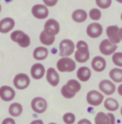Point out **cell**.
Wrapping results in <instances>:
<instances>
[{
	"label": "cell",
	"mask_w": 122,
	"mask_h": 124,
	"mask_svg": "<svg viewBox=\"0 0 122 124\" xmlns=\"http://www.w3.org/2000/svg\"><path fill=\"white\" fill-rule=\"evenodd\" d=\"M81 90V85L77 80L70 79L63 85L61 88V94L65 98L70 99L76 96V94Z\"/></svg>",
	"instance_id": "6da1fadb"
},
{
	"label": "cell",
	"mask_w": 122,
	"mask_h": 124,
	"mask_svg": "<svg viewBox=\"0 0 122 124\" xmlns=\"http://www.w3.org/2000/svg\"><path fill=\"white\" fill-rule=\"evenodd\" d=\"M76 51L75 52V60L79 63L86 62L90 57L89 46L84 40H79L76 44Z\"/></svg>",
	"instance_id": "7a4b0ae2"
},
{
	"label": "cell",
	"mask_w": 122,
	"mask_h": 124,
	"mask_svg": "<svg viewBox=\"0 0 122 124\" xmlns=\"http://www.w3.org/2000/svg\"><path fill=\"white\" fill-rule=\"evenodd\" d=\"M57 67L60 72H71L76 69V64L71 58L63 57L57 61Z\"/></svg>",
	"instance_id": "3957f363"
},
{
	"label": "cell",
	"mask_w": 122,
	"mask_h": 124,
	"mask_svg": "<svg viewBox=\"0 0 122 124\" xmlns=\"http://www.w3.org/2000/svg\"><path fill=\"white\" fill-rule=\"evenodd\" d=\"M11 39L12 41L17 43L21 47H28L31 44V39L25 33L22 31H15L11 34Z\"/></svg>",
	"instance_id": "277c9868"
},
{
	"label": "cell",
	"mask_w": 122,
	"mask_h": 124,
	"mask_svg": "<svg viewBox=\"0 0 122 124\" xmlns=\"http://www.w3.org/2000/svg\"><path fill=\"white\" fill-rule=\"evenodd\" d=\"M75 50V44L69 39L63 40L60 43V56L62 57H68L71 56Z\"/></svg>",
	"instance_id": "5b68a950"
},
{
	"label": "cell",
	"mask_w": 122,
	"mask_h": 124,
	"mask_svg": "<svg viewBox=\"0 0 122 124\" xmlns=\"http://www.w3.org/2000/svg\"><path fill=\"white\" fill-rule=\"evenodd\" d=\"M118 46L111 42L109 39H105L99 44V50L105 56H110L117 50Z\"/></svg>",
	"instance_id": "8992f818"
},
{
	"label": "cell",
	"mask_w": 122,
	"mask_h": 124,
	"mask_svg": "<svg viewBox=\"0 0 122 124\" xmlns=\"http://www.w3.org/2000/svg\"><path fill=\"white\" fill-rule=\"evenodd\" d=\"M87 103L92 106H99L104 101V96L96 90L89 91L86 94Z\"/></svg>",
	"instance_id": "52a82bcc"
},
{
	"label": "cell",
	"mask_w": 122,
	"mask_h": 124,
	"mask_svg": "<svg viewBox=\"0 0 122 124\" xmlns=\"http://www.w3.org/2000/svg\"><path fill=\"white\" fill-rule=\"evenodd\" d=\"M30 78L28 75L24 73H19L15 76L13 79V84L15 87L18 90H24L27 88L30 85Z\"/></svg>",
	"instance_id": "ba28073f"
},
{
	"label": "cell",
	"mask_w": 122,
	"mask_h": 124,
	"mask_svg": "<svg viewBox=\"0 0 122 124\" xmlns=\"http://www.w3.org/2000/svg\"><path fill=\"white\" fill-rule=\"evenodd\" d=\"M31 106L32 110L37 114H43L47 108V103L44 98L41 97H37L31 101Z\"/></svg>",
	"instance_id": "9c48e42d"
},
{
	"label": "cell",
	"mask_w": 122,
	"mask_h": 124,
	"mask_svg": "<svg viewBox=\"0 0 122 124\" xmlns=\"http://www.w3.org/2000/svg\"><path fill=\"white\" fill-rule=\"evenodd\" d=\"M103 28L101 24L98 22H92L87 26L86 34L91 38H98L102 34Z\"/></svg>",
	"instance_id": "30bf717a"
},
{
	"label": "cell",
	"mask_w": 122,
	"mask_h": 124,
	"mask_svg": "<svg viewBox=\"0 0 122 124\" xmlns=\"http://www.w3.org/2000/svg\"><path fill=\"white\" fill-rule=\"evenodd\" d=\"M114 123L115 117L111 113L105 114L104 112H98L95 117V124H114Z\"/></svg>",
	"instance_id": "8fae6325"
},
{
	"label": "cell",
	"mask_w": 122,
	"mask_h": 124,
	"mask_svg": "<svg viewBox=\"0 0 122 124\" xmlns=\"http://www.w3.org/2000/svg\"><path fill=\"white\" fill-rule=\"evenodd\" d=\"M31 13L34 17L38 19H44L49 15V10L45 5L37 4L31 8Z\"/></svg>",
	"instance_id": "7c38bea8"
},
{
	"label": "cell",
	"mask_w": 122,
	"mask_h": 124,
	"mask_svg": "<svg viewBox=\"0 0 122 124\" xmlns=\"http://www.w3.org/2000/svg\"><path fill=\"white\" fill-rule=\"evenodd\" d=\"M98 88H99V90L102 91L106 95L113 94L116 91V86L114 84V82H112L111 81L108 80V79L101 81L98 85Z\"/></svg>",
	"instance_id": "4fadbf2b"
},
{
	"label": "cell",
	"mask_w": 122,
	"mask_h": 124,
	"mask_svg": "<svg viewBox=\"0 0 122 124\" xmlns=\"http://www.w3.org/2000/svg\"><path fill=\"white\" fill-rule=\"evenodd\" d=\"M119 29L120 28L117 25H110L106 28V34H107L108 39L116 44H119L121 41V39L118 36Z\"/></svg>",
	"instance_id": "5bb4252c"
},
{
	"label": "cell",
	"mask_w": 122,
	"mask_h": 124,
	"mask_svg": "<svg viewBox=\"0 0 122 124\" xmlns=\"http://www.w3.org/2000/svg\"><path fill=\"white\" fill-rule=\"evenodd\" d=\"M15 97V91L9 86H2L0 88V98L4 101H11Z\"/></svg>",
	"instance_id": "9a60e30c"
},
{
	"label": "cell",
	"mask_w": 122,
	"mask_h": 124,
	"mask_svg": "<svg viewBox=\"0 0 122 124\" xmlns=\"http://www.w3.org/2000/svg\"><path fill=\"white\" fill-rule=\"evenodd\" d=\"M60 24L55 19H48L44 24V30L50 33L51 34L57 35L60 32Z\"/></svg>",
	"instance_id": "2e32d148"
},
{
	"label": "cell",
	"mask_w": 122,
	"mask_h": 124,
	"mask_svg": "<svg viewBox=\"0 0 122 124\" xmlns=\"http://www.w3.org/2000/svg\"><path fill=\"white\" fill-rule=\"evenodd\" d=\"M46 78L48 83L53 86V87H56L60 82V75L57 72L55 69L54 68H49L47 71V75Z\"/></svg>",
	"instance_id": "e0dca14e"
},
{
	"label": "cell",
	"mask_w": 122,
	"mask_h": 124,
	"mask_svg": "<svg viewBox=\"0 0 122 124\" xmlns=\"http://www.w3.org/2000/svg\"><path fill=\"white\" fill-rule=\"evenodd\" d=\"M15 22L12 18H5L0 21V33L6 34L11 31L15 27Z\"/></svg>",
	"instance_id": "ac0fdd59"
},
{
	"label": "cell",
	"mask_w": 122,
	"mask_h": 124,
	"mask_svg": "<svg viewBox=\"0 0 122 124\" xmlns=\"http://www.w3.org/2000/svg\"><path fill=\"white\" fill-rule=\"evenodd\" d=\"M91 66L94 71L97 72H102L106 68V61L103 57L97 56L93 58Z\"/></svg>",
	"instance_id": "d6986e66"
},
{
	"label": "cell",
	"mask_w": 122,
	"mask_h": 124,
	"mask_svg": "<svg viewBox=\"0 0 122 124\" xmlns=\"http://www.w3.org/2000/svg\"><path fill=\"white\" fill-rule=\"evenodd\" d=\"M45 74V68L41 63H36L31 68V75L33 78L38 80L44 77Z\"/></svg>",
	"instance_id": "ffe728a7"
},
{
	"label": "cell",
	"mask_w": 122,
	"mask_h": 124,
	"mask_svg": "<svg viewBox=\"0 0 122 124\" xmlns=\"http://www.w3.org/2000/svg\"><path fill=\"white\" fill-rule=\"evenodd\" d=\"M76 75L79 81L86 82L91 78L92 72H91V70L89 69V68L86 66H82L77 70Z\"/></svg>",
	"instance_id": "44dd1931"
},
{
	"label": "cell",
	"mask_w": 122,
	"mask_h": 124,
	"mask_svg": "<svg viewBox=\"0 0 122 124\" xmlns=\"http://www.w3.org/2000/svg\"><path fill=\"white\" fill-rule=\"evenodd\" d=\"M40 41L45 46H50L55 41V35L51 34L49 32L44 30L40 34Z\"/></svg>",
	"instance_id": "7402d4cb"
},
{
	"label": "cell",
	"mask_w": 122,
	"mask_h": 124,
	"mask_svg": "<svg viewBox=\"0 0 122 124\" xmlns=\"http://www.w3.org/2000/svg\"><path fill=\"white\" fill-rule=\"evenodd\" d=\"M88 13L83 9H76L72 14V19L76 23H82L86 21Z\"/></svg>",
	"instance_id": "603a6c76"
},
{
	"label": "cell",
	"mask_w": 122,
	"mask_h": 124,
	"mask_svg": "<svg viewBox=\"0 0 122 124\" xmlns=\"http://www.w3.org/2000/svg\"><path fill=\"white\" fill-rule=\"evenodd\" d=\"M48 50L44 46H38L33 52V56L37 60H44L48 56Z\"/></svg>",
	"instance_id": "cb8c5ba5"
},
{
	"label": "cell",
	"mask_w": 122,
	"mask_h": 124,
	"mask_svg": "<svg viewBox=\"0 0 122 124\" xmlns=\"http://www.w3.org/2000/svg\"><path fill=\"white\" fill-rule=\"evenodd\" d=\"M104 107L109 111H116L119 108V104L118 101L112 98H108L104 102Z\"/></svg>",
	"instance_id": "d4e9b609"
},
{
	"label": "cell",
	"mask_w": 122,
	"mask_h": 124,
	"mask_svg": "<svg viewBox=\"0 0 122 124\" xmlns=\"http://www.w3.org/2000/svg\"><path fill=\"white\" fill-rule=\"evenodd\" d=\"M109 77L114 82H122V69L120 68L112 69L109 72Z\"/></svg>",
	"instance_id": "484cf974"
},
{
	"label": "cell",
	"mask_w": 122,
	"mask_h": 124,
	"mask_svg": "<svg viewBox=\"0 0 122 124\" xmlns=\"http://www.w3.org/2000/svg\"><path fill=\"white\" fill-rule=\"evenodd\" d=\"M23 111V107L22 104L19 103H14L10 105L8 108V113L9 114L12 116H18L22 114Z\"/></svg>",
	"instance_id": "4316f807"
},
{
	"label": "cell",
	"mask_w": 122,
	"mask_h": 124,
	"mask_svg": "<svg viewBox=\"0 0 122 124\" xmlns=\"http://www.w3.org/2000/svg\"><path fill=\"white\" fill-rule=\"evenodd\" d=\"M89 18H91L93 21H98L102 18V12L98 9V8H92L91 10L89 11Z\"/></svg>",
	"instance_id": "83f0119b"
},
{
	"label": "cell",
	"mask_w": 122,
	"mask_h": 124,
	"mask_svg": "<svg viewBox=\"0 0 122 124\" xmlns=\"http://www.w3.org/2000/svg\"><path fill=\"white\" fill-rule=\"evenodd\" d=\"M112 62L116 66L122 67V52H114L113 53Z\"/></svg>",
	"instance_id": "f1b7e54d"
},
{
	"label": "cell",
	"mask_w": 122,
	"mask_h": 124,
	"mask_svg": "<svg viewBox=\"0 0 122 124\" xmlns=\"http://www.w3.org/2000/svg\"><path fill=\"white\" fill-rule=\"evenodd\" d=\"M96 5L102 9L108 8L112 3V0H95Z\"/></svg>",
	"instance_id": "f546056e"
},
{
	"label": "cell",
	"mask_w": 122,
	"mask_h": 124,
	"mask_svg": "<svg viewBox=\"0 0 122 124\" xmlns=\"http://www.w3.org/2000/svg\"><path fill=\"white\" fill-rule=\"evenodd\" d=\"M63 122L66 124H73L75 123L76 120V116L73 113H66L63 116Z\"/></svg>",
	"instance_id": "4dcf8cb0"
},
{
	"label": "cell",
	"mask_w": 122,
	"mask_h": 124,
	"mask_svg": "<svg viewBox=\"0 0 122 124\" xmlns=\"http://www.w3.org/2000/svg\"><path fill=\"white\" fill-rule=\"evenodd\" d=\"M43 2L46 6L53 7L57 4L58 0H43Z\"/></svg>",
	"instance_id": "1f68e13d"
},
{
	"label": "cell",
	"mask_w": 122,
	"mask_h": 124,
	"mask_svg": "<svg viewBox=\"0 0 122 124\" xmlns=\"http://www.w3.org/2000/svg\"><path fill=\"white\" fill-rule=\"evenodd\" d=\"M6 123H12V124H15V122L13 119H11V118H7V119L4 120L3 122H2V124H6Z\"/></svg>",
	"instance_id": "d6a6232c"
},
{
	"label": "cell",
	"mask_w": 122,
	"mask_h": 124,
	"mask_svg": "<svg viewBox=\"0 0 122 124\" xmlns=\"http://www.w3.org/2000/svg\"><path fill=\"white\" fill-rule=\"evenodd\" d=\"M118 93L120 96L122 97V83L118 86Z\"/></svg>",
	"instance_id": "836d02e7"
},
{
	"label": "cell",
	"mask_w": 122,
	"mask_h": 124,
	"mask_svg": "<svg viewBox=\"0 0 122 124\" xmlns=\"http://www.w3.org/2000/svg\"><path fill=\"white\" fill-rule=\"evenodd\" d=\"M89 123V124H91V122H90L89 120H86V119L81 120L78 123H79V124H81V123Z\"/></svg>",
	"instance_id": "e575fe53"
},
{
	"label": "cell",
	"mask_w": 122,
	"mask_h": 124,
	"mask_svg": "<svg viewBox=\"0 0 122 124\" xmlns=\"http://www.w3.org/2000/svg\"><path fill=\"white\" fill-rule=\"evenodd\" d=\"M118 36H119V37H120L121 40L122 41V28H121L119 29V31H118Z\"/></svg>",
	"instance_id": "d590c367"
},
{
	"label": "cell",
	"mask_w": 122,
	"mask_h": 124,
	"mask_svg": "<svg viewBox=\"0 0 122 124\" xmlns=\"http://www.w3.org/2000/svg\"><path fill=\"white\" fill-rule=\"evenodd\" d=\"M116 1L118 2H119V3H121V4H122V0H116Z\"/></svg>",
	"instance_id": "8d00e7d4"
},
{
	"label": "cell",
	"mask_w": 122,
	"mask_h": 124,
	"mask_svg": "<svg viewBox=\"0 0 122 124\" xmlns=\"http://www.w3.org/2000/svg\"><path fill=\"white\" fill-rule=\"evenodd\" d=\"M1 11H2V5H0V12H1Z\"/></svg>",
	"instance_id": "74e56055"
},
{
	"label": "cell",
	"mask_w": 122,
	"mask_h": 124,
	"mask_svg": "<svg viewBox=\"0 0 122 124\" xmlns=\"http://www.w3.org/2000/svg\"><path fill=\"white\" fill-rule=\"evenodd\" d=\"M121 114L122 116V107H121Z\"/></svg>",
	"instance_id": "f35d334b"
},
{
	"label": "cell",
	"mask_w": 122,
	"mask_h": 124,
	"mask_svg": "<svg viewBox=\"0 0 122 124\" xmlns=\"http://www.w3.org/2000/svg\"><path fill=\"white\" fill-rule=\"evenodd\" d=\"M121 20L122 21V12H121Z\"/></svg>",
	"instance_id": "ab89813d"
}]
</instances>
